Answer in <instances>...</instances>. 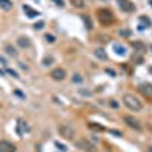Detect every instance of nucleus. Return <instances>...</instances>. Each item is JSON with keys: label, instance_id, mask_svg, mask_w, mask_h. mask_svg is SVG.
<instances>
[{"label": "nucleus", "instance_id": "19", "mask_svg": "<svg viewBox=\"0 0 152 152\" xmlns=\"http://www.w3.org/2000/svg\"><path fill=\"white\" fill-rule=\"evenodd\" d=\"M82 20H84V23H85V26H87L88 31L93 29V22H91V18L88 15H82Z\"/></svg>", "mask_w": 152, "mask_h": 152}, {"label": "nucleus", "instance_id": "10", "mask_svg": "<svg viewBox=\"0 0 152 152\" xmlns=\"http://www.w3.org/2000/svg\"><path fill=\"white\" fill-rule=\"evenodd\" d=\"M23 11L28 14V17L29 18H35V17H38L40 15V12L38 11H35V9H32L31 6H28V5H23Z\"/></svg>", "mask_w": 152, "mask_h": 152}, {"label": "nucleus", "instance_id": "29", "mask_svg": "<svg viewBox=\"0 0 152 152\" xmlns=\"http://www.w3.org/2000/svg\"><path fill=\"white\" fill-rule=\"evenodd\" d=\"M105 71H107L108 75H111V76H116V71H114L113 69H107V70H105Z\"/></svg>", "mask_w": 152, "mask_h": 152}, {"label": "nucleus", "instance_id": "33", "mask_svg": "<svg viewBox=\"0 0 152 152\" xmlns=\"http://www.w3.org/2000/svg\"><path fill=\"white\" fill-rule=\"evenodd\" d=\"M148 152H152V148H149V149H148Z\"/></svg>", "mask_w": 152, "mask_h": 152}, {"label": "nucleus", "instance_id": "20", "mask_svg": "<svg viewBox=\"0 0 152 152\" xmlns=\"http://www.w3.org/2000/svg\"><path fill=\"white\" fill-rule=\"evenodd\" d=\"M84 81V78L82 75H79V73H75L73 76H71V82H75V84H81Z\"/></svg>", "mask_w": 152, "mask_h": 152}, {"label": "nucleus", "instance_id": "12", "mask_svg": "<svg viewBox=\"0 0 152 152\" xmlns=\"http://www.w3.org/2000/svg\"><path fill=\"white\" fill-rule=\"evenodd\" d=\"M17 44L20 46V47L26 49V47H29V46H31V40H29L28 37H20V38L17 40Z\"/></svg>", "mask_w": 152, "mask_h": 152}, {"label": "nucleus", "instance_id": "11", "mask_svg": "<svg viewBox=\"0 0 152 152\" xmlns=\"http://www.w3.org/2000/svg\"><path fill=\"white\" fill-rule=\"evenodd\" d=\"M138 22H140V31H143L144 28H151V20L148 17H144V15H140V18H138Z\"/></svg>", "mask_w": 152, "mask_h": 152}, {"label": "nucleus", "instance_id": "17", "mask_svg": "<svg viewBox=\"0 0 152 152\" xmlns=\"http://www.w3.org/2000/svg\"><path fill=\"white\" fill-rule=\"evenodd\" d=\"M70 3L73 5L75 8H78V9L85 8V0H70Z\"/></svg>", "mask_w": 152, "mask_h": 152}, {"label": "nucleus", "instance_id": "6", "mask_svg": "<svg viewBox=\"0 0 152 152\" xmlns=\"http://www.w3.org/2000/svg\"><path fill=\"white\" fill-rule=\"evenodd\" d=\"M117 3L120 6V9L125 12H134L135 11V5L131 2V0H117Z\"/></svg>", "mask_w": 152, "mask_h": 152}, {"label": "nucleus", "instance_id": "1", "mask_svg": "<svg viewBox=\"0 0 152 152\" xmlns=\"http://www.w3.org/2000/svg\"><path fill=\"white\" fill-rule=\"evenodd\" d=\"M123 103H125V107L129 108L131 111H134V113H138V111L143 110L142 101H138V97H135L134 94H129V93L123 96Z\"/></svg>", "mask_w": 152, "mask_h": 152}, {"label": "nucleus", "instance_id": "35", "mask_svg": "<svg viewBox=\"0 0 152 152\" xmlns=\"http://www.w3.org/2000/svg\"><path fill=\"white\" fill-rule=\"evenodd\" d=\"M149 70H151V73H152V67H151V69H149Z\"/></svg>", "mask_w": 152, "mask_h": 152}, {"label": "nucleus", "instance_id": "22", "mask_svg": "<svg viewBox=\"0 0 152 152\" xmlns=\"http://www.w3.org/2000/svg\"><path fill=\"white\" fill-rule=\"evenodd\" d=\"M44 40H46V41H47V43H50V44L56 41L55 35H52V34H46V35H44Z\"/></svg>", "mask_w": 152, "mask_h": 152}, {"label": "nucleus", "instance_id": "28", "mask_svg": "<svg viewBox=\"0 0 152 152\" xmlns=\"http://www.w3.org/2000/svg\"><path fill=\"white\" fill-rule=\"evenodd\" d=\"M133 46H134L135 49H140V50H143V49H144V46H143L142 43H133Z\"/></svg>", "mask_w": 152, "mask_h": 152}, {"label": "nucleus", "instance_id": "26", "mask_svg": "<svg viewBox=\"0 0 152 152\" xmlns=\"http://www.w3.org/2000/svg\"><path fill=\"white\" fill-rule=\"evenodd\" d=\"M119 34H120L122 37H129V35H131V31H128V29H122L120 32H119Z\"/></svg>", "mask_w": 152, "mask_h": 152}, {"label": "nucleus", "instance_id": "14", "mask_svg": "<svg viewBox=\"0 0 152 152\" xmlns=\"http://www.w3.org/2000/svg\"><path fill=\"white\" fill-rule=\"evenodd\" d=\"M12 0H0V8H2L3 11H9L12 9Z\"/></svg>", "mask_w": 152, "mask_h": 152}, {"label": "nucleus", "instance_id": "21", "mask_svg": "<svg viewBox=\"0 0 152 152\" xmlns=\"http://www.w3.org/2000/svg\"><path fill=\"white\" fill-rule=\"evenodd\" d=\"M50 64H53V56H52V55L44 56V59H43V65H50Z\"/></svg>", "mask_w": 152, "mask_h": 152}, {"label": "nucleus", "instance_id": "16", "mask_svg": "<svg viewBox=\"0 0 152 152\" xmlns=\"http://www.w3.org/2000/svg\"><path fill=\"white\" fill-rule=\"evenodd\" d=\"M5 52H6L9 56H17V49L12 47L11 44H5Z\"/></svg>", "mask_w": 152, "mask_h": 152}, {"label": "nucleus", "instance_id": "24", "mask_svg": "<svg viewBox=\"0 0 152 152\" xmlns=\"http://www.w3.org/2000/svg\"><path fill=\"white\" fill-rule=\"evenodd\" d=\"M55 146H56V148H58L59 151H62V152H65V151H67V148H65L64 144H61L59 142H55Z\"/></svg>", "mask_w": 152, "mask_h": 152}, {"label": "nucleus", "instance_id": "31", "mask_svg": "<svg viewBox=\"0 0 152 152\" xmlns=\"http://www.w3.org/2000/svg\"><path fill=\"white\" fill-rule=\"evenodd\" d=\"M14 93H15V94H17L18 97H22V99H24V94L22 93V91H18V90H15V91H14Z\"/></svg>", "mask_w": 152, "mask_h": 152}, {"label": "nucleus", "instance_id": "9", "mask_svg": "<svg viewBox=\"0 0 152 152\" xmlns=\"http://www.w3.org/2000/svg\"><path fill=\"white\" fill-rule=\"evenodd\" d=\"M0 152H15V146L6 140L0 142Z\"/></svg>", "mask_w": 152, "mask_h": 152}, {"label": "nucleus", "instance_id": "15", "mask_svg": "<svg viewBox=\"0 0 152 152\" xmlns=\"http://www.w3.org/2000/svg\"><path fill=\"white\" fill-rule=\"evenodd\" d=\"M113 50L116 52L117 55H126V47L122 46V44H114L113 46Z\"/></svg>", "mask_w": 152, "mask_h": 152}, {"label": "nucleus", "instance_id": "3", "mask_svg": "<svg viewBox=\"0 0 152 152\" xmlns=\"http://www.w3.org/2000/svg\"><path fill=\"white\" fill-rule=\"evenodd\" d=\"M58 133H59V135H61V137L67 138V140H71V138L75 137V129L71 128L70 125H67V123L59 125V126H58Z\"/></svg>", "mask_w": 152, "mask_h": 152}, {"label": "nucleus", "instance_id": "36", "mask_svg": "<svg viewBox=\"0 0 152 152\" xmlns=\"http://www.w3.org/2000/svg\"><path fill=\"white\" fill-rule=\"evenodd\" d=\"M0 108H2V105H0Z\"/></svg>", "mask_w": 152, "mask_h": 152}, {"label": "nucleus", "instance_id": "30", "mask_svg": "<svg viewBox=\"0 0 152 152\" xmlns=\"http://www.w3.org/2000/svg\"><path fill=\"white\" fill-rule=\"evenodd\" d=\"M110 105H111V107H113V108H117V107H119V103L114 101V99H113V101H110Z\"/></svg>", "mask_w": 152, "mask_h": 152}, {"label": "nucleus", "instance_id": "5", "mask_svg": "<svg viewBox=\"0 0 152 152\" xmlns=\"http://www.w3.org/2000/svg\"><path fill=\"white\" fill-rule=\"evenodd\" d=\"M123 120H125V123H126L129 128H133L135 131H142V123L138 122L135 117H133V116H125Z\"/></svg>", "mask_w": 152, "mask_h": 152}, {"label": "nucleus", "instance_id": "27", "mask_svg": "<svg viewBox=\"0 0 152 152\" xmlns=\"http://www.w3.org/2000/svg\"><path fill=\"white\" fill-rule=\"evenodd\" d=\"M110 134L117 135V137H122V133H120V131H116V129H110Z\"/></svg>", "mask_w": 152, "mask_h": 152}, {"label": "nucleus", "instance_id": "4", "mask_svg": "<svg viewBox=\"0 0 152 152\" xmlns=\"http://www.w3.org/2000/svg\"><path fill=\"white\" fill-rule=\"evenodd\" d=\"M76 148L78 149H82L84 152H94V144L90 143L88 140H85V138H81V140L76 142Z\"/></svg>", "mask_w": 152, "mask_h": 152}, {"label": "nucleus", "instance_id": "7", "mask_svg": "<svg viewBox=\"0 0 152 152\" xmlns=\"http://www.w3.org/2000/svg\"><path fill=\"white\" fill-rule=\"evenodd\" d=\"M50 78L53 79V81H64L65 79V70L58 67V69H53L50 71Z\"/></svg>", "mask_w": 152, "mask_h": 152}, {"label": "nucleus", "instance_id": "34", "mask_svg": "<svg viewBox=\"0 0 152 152\" xmlns=\"http://www.w3.org/2000/svg\"><path fill=\"white\" fill-rule=\"evenodd\" d=\"M149 3H151V6H152V0H149Z\"/></svg>", "mask_w": 152, "mask_h": 152}, {"label": "nucleus", "instance_id": "2", "mask_svg": "<svg viewBox=\"0 0 152 152\" xmlns=\"http://www.w3.org/2000/svg\"><path fill=\"white\" fill-rule=\"evenodd\" d=\"M97 18H99V22H101V24H103V26L113 24L114 20H116L113 11L108 9V8H101V9H97Z\"/></svg>", "mask_w": 152, "mask_h": 152}, {"label": "nucleus", "instance_id": "37", "mask_svg": "<svg viewBox=\"0 0 152 152\" xmlns=\"http://www.w3.org/2000/svg\"><path fill=\"white\" fill-rule=\"evenodd\" d=\"M151 47H152V46H151Z\"/></svg>", "mask_w": 152, "mask_h": 152}, {"label": "nucleus", "instance_id": "23", "mask_svg": "<svg viewBox=\"0 0 152 152\" xmlns=\"http://www.w3.org/2000/svg\"><path fill=\"white\" fill-rule=\"evenodd\" d=\"M6 73H8V75H11L12 78H17V79L20 78V76H18V73H17L15 70H12V69H8V67H6Z\"/></svg>", "mask_w": 152, "mask_h": 152}, {"label": "nucleus", "instance_id": "13", "mask_svg": "<svg viewBox=\"0 0 152 152\" xmlns=\"http://www.w3.org/2000/svg\"><path fill=\"white\" fill-rule=\"evenodd\" d=\"M94 55H96V58L97 59H101V61H105L108 56H107V52H105L102 47H99V49H96L94 50Z\"/></svg>", "mask_w": 152, "mask_h": 152}, {"label": "nucleus", "instance_id": "32", "mask_svg": "<svg viewBox=\"0 0 152 152\" xmlns=\"http://www.w3.org/2000/svg\"><path fill=\"white\" fill-rule=\"evenodd\" d=\"M53 2L58 5V6H61V8H62V6H64V2H62V0H53Z\"/></svg>", "mask_w": 152, "mask_h": 152}, {"label": "nucleus", "instance_id": "8", "mask_svg": "<svg viewBox=\"0 0 152 152\" xmlns=\"http://www.w3.org/2000/svg\"><path fill=\"white\" fill-rule=\"evenodd\" d=\"M138 90H140V93L146 97H151L152 96V84H148V82H143L138 85Z\"/></svg>", "mask_w": 152, "mask_h": 152}, {"label": "nucleus", "instance_id": "25", "mask_svg": "<svg viewBox=\"0 0 152 152\" xmlns=\"http://www.w3.org/2000/svg\"><path fill=\"white\" fill-rule=\"evenodd\" d=\"M43 28H44V22H38V23H35V24H34V29H37V31L43 29Z\"/></svg>", "mask_w": 152, "mask_h": 152}, {"label": "nucleus", "instance_id": "18", "mask_svg": "<svg viewBox=\"0 0 152 152\" xmlns=\"http://www.w3.org/2000/svg\"><path fill=\"white\" fill-rule=\"evenodd\" d=\"M88 128H90L91 131H99V133L105 131V128L102 126V125H99V123H88Z\"/></svg>", "mask_w": 152, "mask_h": 152}]
</instances>
